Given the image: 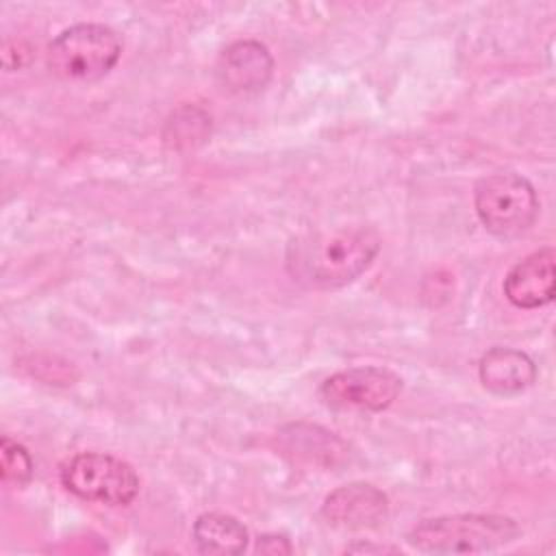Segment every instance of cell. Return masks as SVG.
Masks as SVG:
<instances>
[{
	"instance_id": "cell-7",
	"label": "cell",
	"mask_w": 556,
	"mask_h": 556,
	"mask_svg": "<svg viewBox=\"0 0 556 556\" xmlns=\"http://www.w3.org/2000/svg\"><path fill=\"white\" fill-rule=\"evenodd\" d=\"M321 515L345 530H371L389 517V497L367 482H350L324 497Z\"/></svg>"
},
{
	"instance_id": "cell-6",
	"label": "cell",
	"mask_w": 556,
	"mask_h": 556,
	"mask_svg": "<svg viewBox=\"0 0 556 556\" xmlns=\"http://www.w3.org/2000/svg\"><path fill=\"white\" fill-rule=\"evenodd\" d=\"M400 389L402 378L387 367H348L321 382L319 400L341 413H380L395 402Z\"/></svg>"
},
{
	"instance_id": "cell-1",
	"label": "cell",
	"mask_w": 556,
	"mask_h": 556,
	"mask_svg": "<svg viewBox=\"0 0 556 556\" xmlns=\"http://www.w3.org/2000/svg\"><path fill=\"white\" fill-rule=\"evenodd\" d=\"M380 237L367 226H341L293 243L289 265L300 280L317 287H343L369 269Z\"/></svg>"
},
{
	"instance_id": "cell-8",
	"label": "cell",
	"mask_w": 556,
	"mask_h": 556,
	"mask_svg": "<svg viewBox=\"0 0 556 556\" xmlns=\"http://www.w3.org/2000/svg\"><path fill=\"white\" fill-rule=\"evenodd\" d=\"M556 293V252L541 248L517 265L504 278V295L517 308H539L554 300Z\"/></svg>"
},
{
	"instance_id": "cell-13",
	"label": "cell",
	"mask_w": 556,
	"mask_h": 556,
	"mask_svg": "<svg viewBox=\"0 0 556 556\" xmlns=\"http://www.w3.org/2000/svg\"><path fill=\"white\" fill-rule=\"evenodd\" d=\"M293 434H287L289 439H295L300 443L291 445L289 450H295V456L306 458V460H317L324 456L326 463H332L339 452H345L343 443L328 430L319 426H291Z\"/></svg>"
},
{
	"instance_id": "cell-3",
	"label": "cell",
	"mask_w": 556,
	"mask_h": 556,
	"mask_svg": "<svg viewBox=\"0 0 556 556\" xmlns=\"http://www.w3.org/2000/svg\"><path fill=\"white\" fill-rule=\"evenodd\" d=\"M122 54L119 35L104 24H74L48 46V70L63 80L91 83L106 76Z\"/></svg>"
},
{
	"instance_id": "cell-12",
	"label": "cell",
	"mask_w": 556,
	"mask_h": 556,
	"mask_svg": "<svg viewBox=\"0 0 556 556\" xmlns=\"http://www.w3.org/2000/svg\"><path fill=\"white\" fill-rule=\"evenodd\" d=\"M163 137L176 150L195 148L211 137V117L198 106H180L169 117Z\"/></svg>"
},
{
	"instance_id": "cell-10",
	"label": "cell",
	"mask_w": 556,
	"mask_h": 556,
	"mask_svg": "<svg viewBox=\"0 0 556 556\" xmlns=\"http://www.w3.org/2000/svg\"><path fill=\"white\" fill-rule=\"evenodd\" d=\"M478 376L486 391L495 395H515L536 380L534 361L513 348H491L478 363Z\"/></svg>"
},
{
	"instance_id": "cell-14",
	"label": "cell",
	"mask_w": 556,
	"mask_h": 556,
	"mask_svg": "<svg viewBox=\"0 0 556 556\" xmlns=\"http://www.w3.org/2000/svg\"><path fill=\"white\" fill-rule=\"evenodd\" d=\"M0 476L2 482L11 486H24L33 478V458L28 450L9 437H2L0 441Z\"/></svg>"
},
{
	"instance_id": "cell-4",
	"label": "cell",
	"mask_w": 556,
	"mask_h": 556,
	"mask_svg": "<svg viewBox=\"0 0 556 556\" xmlns=\"http://www.w3.org/2000/svg\"><path fill=\"white\" fill-rule=\"evenodd\" d=\"M480 224L495 237H519L539 217V195L528 178L515 172H493L473 187Z\"/></svg>"
},
{
	"instance_id": "cell-9",
	"label": "cell",
	"mask_w": 556,
	"mask_h": 556,
	"mask_svg": "<svg viewBox=\"0 0 556 556\" xmlns=\"http://www.w3.org/2000/svg\"><path fill=\"white\" fill-rule=\"evenodd\" d=\"M274 72V59L261 41L241 39L230 43L219 61L217 76L222 85L232 93H256L261 91Z\"/></svg>"
},
{
	"instance_id": "cell-2",
	"label": "cell",
	"mask_w": 556,
	"mask_h": 556,
	"mask_svg": "<svg viewBox=\"0 0 556 556\" xmlns=\"http://www.w3.org/2000/svg\"><path fill=\"white\" fill-rule=\"evenodd\" d=\"M519 534V523L508 515L456 513L415 523L406 541L426 554H482L513 543Z\"/></svg>"
},
{
	"instance_id": "cell-11",
	"label": "cell",
	"mask_w": 556,
	"mask_h": 556,
	"mask_svg": "<svg viewBox=\"0 0 556 556\" xmlns=\"http://www.w3.org/2000/svg\"><path fill=\"white\" fill-rule=\"evenodd\" d=\"M193 543L202 554H241L248 547V528L228 513H202L193 521Z\"/></svg>"
},
{
	"instance_id": "cell-15",
	"label": "cell",
	"mask_w": 556,
	"mask_h": 556,
	"mask_svg": "<svg viewBox=\"0 0 556 556\" xmlns=\"http://www.w3.org/2000/svg\"><path fill=\"white\" fill-rule=\"evenodd\" d=\"M256 552H263V554H289L291 552V543L282 534H263L256 541Z\"/></svg>"
},
{
	"instance_id": "cell-5",
	"label": "cell",
	"mask_w": 556,
	"mask_h": 556,
	"mask_svg": "<svg viewBox=\"0 0 556 556\" xmlns=\"http://www.w3.org/2000/svg\"><path fill=\"white\" fill-rule=\"evenodd\" d=\"M61 484L76 497L106 506H128L139 493V476L126 460L104 452H80L61 467Z\"/></svg>"
}]
</instances>
